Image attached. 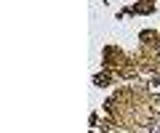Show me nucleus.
Segmentation results:
<instances>
[{
  "instance_id": "f257e3e1",
  "label": "nucleus",
  "mask_w": 160,
  "mask_h": 133,
  "mask_svg": "<svg viewBox=\"0 0 160 133\" xmlns=\"http://www.w3.org/2000/svg\"><path fill=\"white\" fill-rule=\"evenodd\" d=\"M149 131H152V133H160V120H152V122H149Z\"/></svg>"
}]
</instances>
